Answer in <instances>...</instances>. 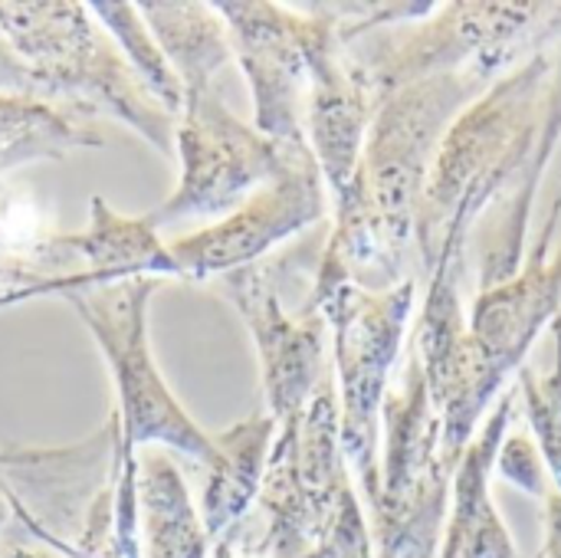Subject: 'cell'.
<instances>
[{
	"instance_id": "obj_1",
	"label": "cell",
	"mask_w": 561,
	"mask_h": 558,
	"mask_svg": "<svg viewBox=\"0 0 561 558\" xmlns=\"http://www.w3.org/2000/svg\"><path fill=\"white\" fill-rule=\"evenodd\" d=\"M490 86L493 79L477 72H440L378 95L355 174L335 201L316 296L339 283L385 293L411 276L437 148L454 118Z\"/></svg>"
},
{
	"instance_id": "obj_2",
	"label": "cell",
	"mask_w": 561,
	"mask_h": 558,
	"mask_svg": "<svg viewBox=\"0 0 561 558\" xmlns=\"http://www.w3.org/2000/svg\"><path fill=\"white\" fill-rule=\"evenodd\" d=\"M559 214L561 191L549 210L539 247L529 250L510 280L480 289L470 306L457 372L444 401L437 405L444 428V460L450 470H457L483 418L503 398L513 375H519L539 335L552 332L561 319V247L556 257H549Z\"/></svg>"
},
{
	"instance_id": "obj_3",
	"label": "cell",
	"mask_w": 561,
	"mask_h": 558,
	"mask_svg": "<svg viewBox=\"0 0 561 558\" xmlns=\"http://www.w3.org/2000/svg\"><path fill=\"white\" fill-rule=\"evenodd\" d=\"M345 39L375 95L440 72H477L496 82L529 56L559 46L561 3L454 0L424 20Z\"/></svg>"
},
{
	"instance_id": "obj_4",
	"label": "cell",
	"mask_w": 561,
	"mask_h": 558,
	"mask_svg": "<svg viewBox=\"0 0 561 558\" xmlns=\"http://www.w3.org/2000/svg\"><path fill=\"white\" fill-rule=\"evenodd\" d=\"M82 3H0V33L30 72L36 99L92 118L112 115L174 155V115L141 86L128 59L92 26Z\"/></svg>"
},
{
	"instance_id": "obj_5",
	"label": "cell",
	"mask_w": 561,
	"mask_h": 558,
	"mask_svg": "<svg viewBox=\"0 0 561 558\" xmlns=\"http://www.w3.org/2000/svg\"><path fill=\"white\" fill-rule=\"evenodd\" d=\"M312 299L332 332L342 451L375 510L381 490V408L408 342L417 280L408 276L385 293L339 283L319 296L312 293Z\"/></svg>"
},
{
	"instance_id": "obj_6",
	"label": "cell",
	"mask_w": 561,
	"mask_h": 558,
	"mask_svg": "<svg viewBox=\"0 0 561 558\" xmlns=\"http://www.w3.org/2000/svg\"><path fill=\"white\" fill-rule=\"evenodd\" d=\"M161 280L138 276L108 286H85L62 293L66 303L82 316L92 339L99 342L118 391L122 444L128 451L141 444H168L207 467H217L220 451L168 391L154 355L148 349V299Z\"/></svg>"
},
{
	"instance_id": "obj_7",
	"label": "cell",
	"mask_w": 561,
	"mask_h": 558,
	"mask_svg": "<svg viewBox=\"0 0 561 558\" xmlns=\"http://www.w3.org/2000/svg\"><path fill=\"white\" fill-rule=\"evenodd\" d=\"M381 428L385 457L375 513L385 558H431L454 470L444 460L440 414L431 401L421 362L411 352L391 378Z\"/></svg>"
},
{
	"instance_id": "obj_8",
	"label": "cell",
	"mask_w": 561,
	"mask_h": 558,
	"mask_svg": "<svg viewBox=\"0 0 561 558\" xmlns=\"http://www.w3.org/2000/svg\"><path fill=\"white\" fill-rule=\"evenodd\" d=\"M309 253L286 250L273 260H260L220 276V286L230 293L233 306L243 312L250 335L260 352L266 411L283 428L296 421L319 385L332 375L325 365V316L316 299L306 296L296 306L286 299L302 283Z\"/></svg>"
},
{
	"instance_id": "obj_9",
	"label": "cell",
	"mask_w": 561,
	"mask_h": 558,
	"mask_svg": "<svg viewBox=\"0 0 561 558\" xmlns=\"http://www.w3.org/2000/svg\"><path fill=\"white\" fill-rule=\"evenodd\" d=\"M230 49L253 92V128L279 145H306V99L316 53L339 33L342 16L319 3L309 13L279 3H214Z\"/></svg>"
},
{
	"instance_id": "obj_10",
	"label": "cell",
	"mask_w": 561,
	"mask_h": 558,
	"mask_svg": "<svg viewBox=\"0 0 561 558\" xmlns=\"http://www.w3.org/2000/svg\"><path fill=\"white\" fill-rule=\"evenodd\" d=\"M181 118V128H174L181 181L174 194L148 214L154 227L181 217L233 214L247 201V191L279 178L293 151H299V145H279L237 118L214 86L184 92Z\"/></svg>"
},
{
	"instance_id": "obj_11",
	"label": "cell",
	"mask_w": 561,
	"mask_h": 558,
	"mask_svg": "<svg viewBox=\"0 0 561 558\" xmlns=\"http://www.w3.org/2000/svg\"><path fill=\"white\" fill-rule=\"evenodd\" d=\"M325 181L309 148L293 151L286 171L256 187L220 224L174 240L168 250L187 280L227 276L240 266L260 263L266 250L289 240L325 217Z\"/></svg>"
},
{
	"instance_id": "obj_12",
	"label": "cell",
	"mask_w": 561,
	"mask_h": 558,
	"mask_svg": "<svg viewBox=\"0 0 561 558\" xmlns=\"http://www.w3.org/2000/svg\"><path fill=\"white\" fill-rule=\"evenodd\" d=\"M375 102L378 95L339 26V33L316 53L306 99V141L335 201L355 174Z\"/></svg>"
},
{
	"instance_id": "obj_13",
	"label": "cell",
	"mask_w": 561,
	"mask_h": 558,
	"mask_svg": "<svg viewBox=\"0 0 561 558\" xmlns=\"http://www.w3.org/2000/svg\"><path fill=\"white\" fill-rule=\"evenodd\" d=\"M59 240L79 260L82 273L66 276V280H49V283L30 289L26 299L46 296V293L62 296L72 289L108 286V283L138 280V276H151V280L181 276L171 250L158 240V227L148 220V214L145 217H122L102 197H92L89 227L79 234H59Z\"/></svg>"
},
{
	"instance_id": "obj_14",
	"label": "cell",
	"mask_w": 561,
	"mask_h": 558,
	"mask_svg": "<svg viewBox=\"0 0 561 558\" xmlns=\"http://www.w3.org/2000/svg\"><path fill=\"white\" fill-rule=\"evenodd\" d=\"M519 408V391L510 385L503 398L490 408L470 447L463 451L454 470V516L447 533L444 558H516L513 543L503 529V520L490 497V477L496 470V457L503 441L510 437V424Z\"/></svg>"
},
{
	"instance_id": "obj_15",
	"label": "cell",
	"mask_w": 561,
	"mask_h": 558,
	"mask_svg": "<svg viewBox=\"0 0 561 558\" xmlns=\"http://www.w3.org/2000/svg\"><path fill=\"white\" fill-rule=\"evenodd\" d=\"M102 141L99 122L85 112L36 95L0 92V171L33 158H62L72 148H99Z\"/></svg>"
},
{
	"instance_id": "obj_16",
	"label": "cell",
	"mask_w": 561,
	"mask_h": 558,
	"mask_svg": "<svg viewBox=\"0 0 561 558\" xmlns=\"http://www.w3.org/2000/svg\"><path fill=\"white\" fill-rule=\"evenodd\" d=\"M279 424L270 411H256L237 428L210 437L220 451L217 467H210V483L204 490V529L217 533L230 520H237L247 503L263 487V474L270 464V451Z\"/></svg>"
},
{
	"instance_id": "obj_17",
	"label": "cell",
	"mask_w": 561,
	"mask_h": 558,
	"mask_svg": "<svg viewBox=\"0 0 561 558\" xmlns=\"http://www.w3.org/2000/svg\"><path fill=\"white\" fill-rule=\"evenodd\" d=\"M138 13L158 46L164 49L168 62L184 82V92L207 89L214 72L230 62V33L204 3H138Z\"/></svg>"
},
{
	"instance_id": "obj_18",
	"label": "cell",
	"mask_w": 561,
	"mask_h": 558,
	"mask_svg": "<svg viewBox=\"0 0 561 558\" xmlns=\"http://www.w3.org/2000/svg\"><path fill=\"white\" fill-rule=\"evenodd\" d=\"M138 503L151 558H204V529L191 510L187 490L174 464L145 454L138 464Z\"/></svg>"
},
{
	"instance_id": "obj_19",
	"label": "cell",
	"mask_w": 561,
	"mask_h": 558,
	"mask_svg": "<svg viewBox=\"0 0 561 558\" xmlns=\"http://www.w3.org/2000/svg\"><path fill=\"white\" fill-rule=\"evenodd\" d=\"M89 10H95L99 23L112 33V39L118 43V53L128 59V66L135 69L141 86L171 115H181V109H184V82L174 72V66L168 62V56L158 46V39L151 36V30L145 26V20L138 13V3H92Z\"/></svg>"
},
{
	"instance_id": "obj_20",
	"label": "cell",
	"mask_w": 561,
	"mask_h": 558,
	"mask_svg": "<svg viewBox=\"0 0 561 558\" xmlns=\"http://www.w3.org/2000/svg\"><path fill=\"white\" fill-rule=\"evenodd\" d=\"M516 378V391L533 424L539 457L549 470L552 490L561 497V319L552 326V365L546 372H533L529 365H523Z\"/></svg>"
},
{
	"instance_id": "obj_21",
	"label": "cell",
	"mask_w": 561,
	"mask_h": 558,
	"mask_svg": "<svg viewBox=\"0 0 561 558\" xmlns=\"http://www.w3.org/2000/svg\"><path fill=\"white\" fill-rule=\"evenodd\" d=\"M496 470L503 480L516 483L519 490L533 493V497H549L552 493V480H549V470L539 457V447L529 434H510L500 447V457H496Z\"/></svg>"
},
{
	"instance_id": "obj_22",
	"label": "cell",
	"mask_w": 561,
	"mask_h": 558,
	"mask_svg": "<svg viewBox=\"0 0 561 558\" xmlns=\"http://www.w3.org/2000/svg\"><path fill=\"white\" fill-rule=\"evenodd\" d=\"M16 497H13V487L3 480V470H0V523L7 520V503H13Z\"/></svg>"
}]
</instances>
